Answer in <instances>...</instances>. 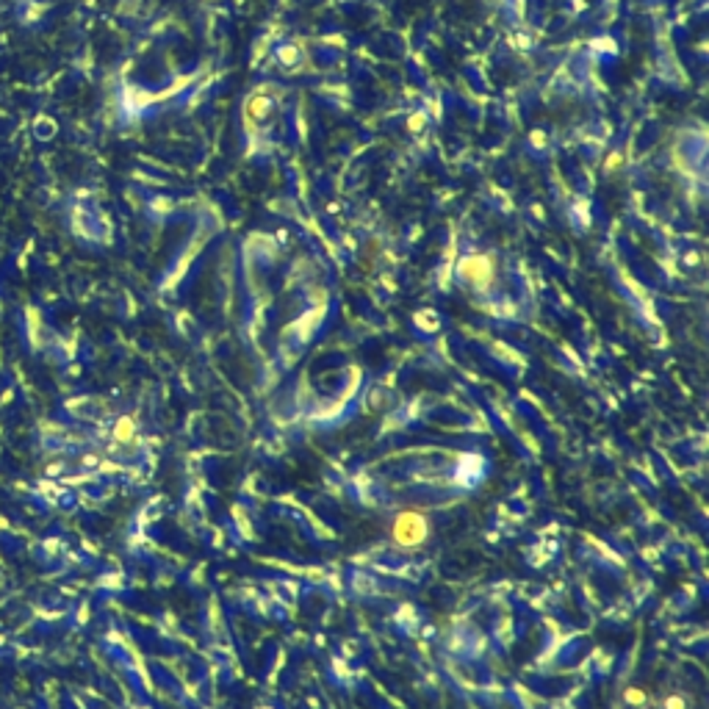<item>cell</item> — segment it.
Returning <instances> with one entry per match:
<instances>
[{
    "instance_id": "6da1fadb",
    "label": "cell",
    "mask_w": 709,
    "mask_h": 709,
    "mask_svg": "<svg viewBox=\"0 0 709 709\" xmlns=\"http://www.w3.org/2000/svg\"><path fill=\"white\" fill-rule=\"evenodd\" d=\"M424 537H427V521H424V516H419V513H413V510L399 513L397 521H394V540H397L399 546L413 549V546H419Z\"/></svg>"
},
{
    "instance_id": "7a4b0ae2",
    "label": "cell",
    "mask_w": 709,
    "mask_h": 709,
    "mask_svg": "<svg viewBox=\"0 0 709 709\" xmlns=\"http://www.w3.org/2000/svg\"><path fill=\"white\" fill-rule=\"evenodd\" d=\"M490 277H493V258H487V255H468L460 264V280L468 286L485 288Z\"/></svg>"
},
{
    "instance_id": "3957f363",
    "label": "cell",
    "mask_w": 709,
    "mask_h": 709,
    "mask_svg": "<svg viewBox=\"0 0 709 709\" xmlns=\"http://www.w3.org/2000/svg\"><path fill=\"white\" fill-rule=\"evenodd\" d=\"M626 701H629V704H643L646 696H643L640 690H629V693H626Z\"/></svg>"
},
{
    "instance_id": "277c9868",
    "label": "cell",
    "mask_w": 709,
    "mask_h": 709,
    "mask_svg": "<svg viewBox=\"0 0 709 709\" xmlns=\"http://www.w3.org/2000/svg\"><path fill=\"white\" fill-rule=\"evenodd\" d=\"M665 709H684V701H682L679 696H670V698L665 701Z\"/></svg>"
}]
</instances>
